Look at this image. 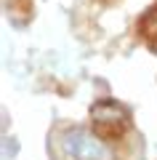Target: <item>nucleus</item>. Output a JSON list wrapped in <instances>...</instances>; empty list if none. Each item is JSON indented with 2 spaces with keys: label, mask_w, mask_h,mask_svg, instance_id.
<instances>
[{
  "label": "nucleus",
  "mask_w": 157,
  "mask_h": 160,
  "mask_svg": "<svg viewBox=\"0 0 157 160\" xmlns=\"http://www.w3.org/2000/svg\"><path fill=\"white\" fill-rule=\"evenodd\" d=\"M61 149L67 160H115V152L109 149V144L99 133L83 131V128L69 131L61 142Z\"/></svg>",
  "instance_id": "1"
},
{
  "label": "nucleus",
  "mask_w": 157,
  "mask_h": 160,
  "mask_svg": "<svg viewBox=\"0 0 157 160\" xmlns=\"http://www.w3.org/2000/svg\"><path fill=\"white\" fill-rule=\"evenodd\" d=\"M91 120H93V133H99L104 142L109 139H120L128 131V115L117 102H96L91 107Z\"/></svg>",
  "instance_id": "2"
},
{
  "label": "nucleus",
  "mask_w": 157,
  "mask_h": 160,
  "mask_svg": "<svg viewBox=\"0 0 157 160\" xmlns=\"http://www.w3.org/2000/svg\"><path fill=\"white\" fill-rule=\"evenodd\" d=\"M139 32H141V38L146 40V46L157 53V8H149V11L141 16Z\"/></svg>",
  "instance_id": "3"
},
{
  "label": "nucleus",
  "mask_w": 157,
  "mask_h": 160,
  "mask_svg": "<svg viewBox=\"0 0 157 160\" xmlns=\"http://www.w3.org/2000/svg\"><path fill=\"white\" fill-rule=\"evenodd\" d=\"M16 152H19V142L13 136H6L3 139V160H11Z\"/></svg>",
  "instance_id": "4"
}]
</instances>
